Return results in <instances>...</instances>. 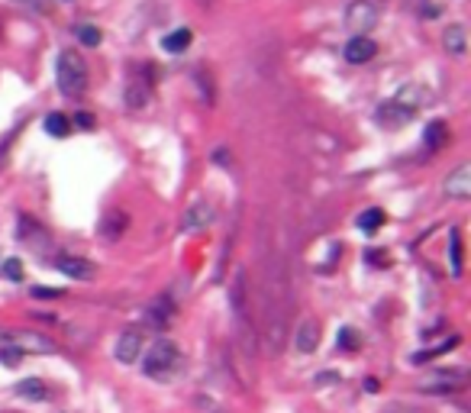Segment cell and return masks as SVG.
<instances>
[{"label": "cell", "instance_id": "1", "mask_svg": "<svg viewBox=\"0 0 471 413\" xmlns=\"http://www.w3.org/2000/svg\"><path fill=\"white\" fill-rule=\"evenodd\" d=\"M181 362H184L181 349H177L171 339H159V342L149 349V355H145L143 371L149 375V378H155V381H168V378H175L177 371H181Z\"/></svg>", "mask_w": 471, "mask_h": 413}, {"label": "cell", "instance_id": "32", "mask_svg": "<svg viewBox=\"0 0 471 413\" xmlns=\"http://www.w3.org/2000/svg\"><path fill=\"white\" fill-rule=\"evenodd\" d=\"M36 297H61V291H55V287H33Z\"/></svg>", "mask_w": 471, "mask_h": 413}, {"label": "cell", "instance_id": "27", "mask_svg": "<svg viewBox=\"0 0 471 413\" xmlns=\"http://www.w3.org/2000/svg\"><path fill=\"white\" fill-rule=\"evenodd\" d=\"M0 275H7L10 281H23V265L20 259H3V271Z\"/></svg>", "mask_w": 471, "mask_h": 413}, {"label": "cell", "instance_id": "22", "mask_svg": "<svg viewBox=\"0 0 471 413\" xmlns=\"http://www.w3.org/2000/svg\"><path fill=\"white\" fill-rule=\"evenodd\" d=\"M45 133L49 136H68L71 133V129H68V117H61V113H49V117H45Z\"/></svg>", "mask_w": 471, "mask_h": 413}, {"label": "cell", "instance_id": "4", "mask_svg": "<svg viewBox=\"0 0 471 413\" xmlns=\"http://www.w3.org/2000/svg\"><path fill=\"white\" fill-rule=\"evenodd\" d=\"M381 20V7L375 0H352L349 7H345V26L355 29V33H368L371 26H378Z\"/></svg>", "mask_w": 471, "mask_h": 413}, {"label": "cell", "instance_id": "15", "mask_svg": "<svg viewBox=\"0 0 471 413\" xmlns=\"http://www.w3.org/2000/svg\"><path fill=\"white\" fill-rule=\"evenodd\" d=\"M442 43H446V52H452V55H465V52H468V36H465V26L462 23L446 26Z\"/></svg>", "mask_w": 471, "mask_h": 413}, {"label": "cell", "instance_id": "34", "mask_svg": "<svg viewBox=\"0 0 471 413\" xmlns=\"http://www.w3.org/2000/svg\"><path fill=\"white\" fill-rule=\"evenodd\" d=\"M365 391H371V394H375V391H378V381L368 378V381H365Z\"/></svg>", "mask_w": 471, "mask_h": 413}, {"label": "cell", "instance_id": "35", "mask_svg": "<svg viewBox=\"0 0 471 413\" xmlns=\"http://www.w3.org/2000/svg\"><path fill=\"white\" fill-rule=\"evenodd\" d=\"M0 271H3V252H0Z\"/></svg>", "mask_w": 471, "mask_h": 413}, {"label": "cell", "instance_id": "10", "mask_svg": "<svg viewBox=\"0 0 471 413\" xmlns=\"http://www.w3.org/2000/svg\"><path fill=\"white\" fill-rule=\"evenodd\" d=\"M375 52H378V45L371 43L368 36H355V39L345 43V59L352 61V65H365V61H371L375 59Z\"/></svg>", "mask_w": 471, "mask_h": 413}, {"label": "cell", "instance_id": "36", "mask_svg": "<svg viewBox=\"0 0 471 413\" xmlns=\"http://www.w3.org/2000/svg\"><path fill=\"white\" fill-rule=\"evenodd\" d=\"M0 36H3V23H0Z\"/></svg>", "mask_w": 471, "mask_h": 413}, {"label": "cell", "instance_id": "33", "mask_svg": "<svg viewBox=\"0 0 471 413\" xmlns=\"http://www.w3.org/2000/svg\"><path fill=\"white\" fill-rule=\"evenodd\" d=\"M13 342V333H7V329H0V349L3 346H10Z\"/></svg>", "mask_w": 471, "mask_h": 413}, {"label": "cell", "instance_id": "9", "mask_svg": "<svg viewBox=\"0 0 471 413\" xmlns=\"http://www.w3.org/2000/svg\"><path fill=\"white\" fill-rule=\"evenodd\" d=\"M294 346L297 352H317V346H320V323L317 320H303L300 326H297L294 333Z\"/></svg>", "mask_w": 471, "mask_h": 413}, {"label": "cell", "instance_id": "29", "mask_svg": "<svg viewBox=\"0 0 471 413\" xmlns=\"http://www.w3.org/2000/svg\"><path fill=\"white\" fill-rule=\"evenodd\" d=\"M197 85L203 87V101L213 103V87H210V78H207V71H203V68H197Z\"/></svg>", "mask_w": 471, "mask_h": 413}, {"label": "cell", "instance_id": "23", "mask_svg": "<svg viewBox=\"0 0 471 413\" xmlns=\"http://www.w3.org/2000/svg\"><path fill=\"white\" fill-rule=\"evenodd\" d=\"M381 223H384V213L375 210V207H371V210H365L362 217H358V226H362L365 233H375V229H381Z\"/></svg>", "mask_w": 471, "mask_h": 413}, {"label": "cell", "instance_id": "16", "mask_svg": "<svg viewBox=\"0 0 471 413\" xmlns=\"http://www.w3.org/2000/svg\"><path fill=\"white\" fill-rule=\"evenodd\" d=\"M394 101H397V103H404V107L410 110V113H416V110H420V107H426L429 94L423 91L420 85H407V87H400V94H397Z\"/></svg>", "mask_w": 471, "mask_h": 413}, {"label": "cell", "instance_id": "19", "mask_svg": "<svg viewBox=\"0 0 471 413\" xmlns=\"http://www.w3.org/2000/svg\"><path fill=\"white\" fill-rule=\"evenodd\" d=\"M17 394L26 397V400H45V397H49V388H45L39 378H26L17 384Z\"/></svg>", "mask_w": 471, "mask_h": 413}, {"label": "cell", "instance_id": "25", "mask_svg": "<svg viewBox=\"0 0 471 413\" xmlns=\"http://www.w3.org/2000/svg\"><path fill=\"white\" fill-rule=\"evenodd\" d=\"M75 36H78V39H81L85 45H97V43H101V29H97V26H87V23L78 26Z\"/></svg>", "mask_w": 471, "mask_h": 413}, {"label": "cell", "instance_id": "7", "mask_svg": "<svg viewBox=\"0 0 471 413\" xmlns=\"http://www.w3.org/2000/svg\"><path fill=\"white\" fill-rule=\"evenodd\" d=\"M52 265H55L61 275H68V278H75V281H91L94 275H97V268H94L91 261L78 259V255H55Z\"/></svg>", "mask_w": 471, "mask_h": 413}, {"label": "cell", "instance_id": "12", "mask_svg": "<svg viewBox=\"0 0 471 413\" xmlns=\"http://www.w3.org/2000/svg\"><path fill=\"white\" fill-rule=\"evenodd\" d=\"M126 226H129L126 213L113 207V210H110L107 217H103V223H101V236H103V239H110V242H117V239L123 236V233H126Z\"/></svg>", "mask_w": 471, "mask_h": 413}, {"label": "cell", "instance_id": "21", "mask_svg": "<svg viewBox=\"0 0 471 413\" xmlns=\"http://www.w3.org/2000/svg\"><path fill=\"white\" fill-rule=\"evenodd\" d=\"M458 342H462V339H458V336H452L449 342H439V346H433L429 352H416V355H413V362H416V365H423V362H429V358H436V355H446L449 349H455Z\"/></svg>", "mask_w": 471, "mask_h": 413}, {"label": "cell", "instance_id": "31", "mask_svg": "<svg viewBox=\"0 0 471 413\" xmlns=\"http://www.w3.org/2000/svg\"><path fill=\"white\" fill-rule=\"evenodd\" d=\"M75 123H78V126H81V129H94V123H97V119H94L91 113H85V110H81V113H78V117H75Z\"/></svg>", "mask_w": 471, "mask_h": 413}, {"label": "cell", "instance_id": "30", "mask_svg": "<svg viewBox=\"0 0 471 413\" xmlns=\"http://www.w3.org/2000/svg\"><path fill=\"white\" fill-rule=\"evenodd\" d=\"M13 3H20V7H33V10H39V13H45V10L52 7L49 0H13Z\"/></svg>", "mask_w": 471, "mask_h": 413}, {"label": "cell", "instance_id": "24", "mask_svg": "<svg viewBox=\"0 0 471 413\" xmlns=\"http://www.w3.org/2000/svg\"><path fill=\"white\" fill-rule=\"evenodd\" d=\"M452 275H462V236H458V229H452Z\"/></svg>", "mask_w": 471, "mask_h": 413}, {"label": "cell", "instance_id": "28", "mask_svg": "<svg viewBox=\"0 0 471 413\" xmlns=\"http://www.w3.org/2000/svg\"><path fill=\"white\" fill-rule=\"evenodd\" d=\"M339 349H358V333L355 329H339Z\"/></svg>", "mask_w": 471, "mask_h": 413}, {"label": "cell", "instance_id": "11", "mask_svg": "<svg viewBox=\"0 0 471 413\" xmlns=\"http://www.w3.org/2000/svg\"><path fill=\"white\" fill-rule=\"evenodd\" d=\"M378 119L384 123V126H404V123L413 119V113L404 107V103H397L394 97H391V101H384L378 107Z\"/></svg>", "mask_w": 471, "mask_h": 413}, {"label": "cell", "instance_id": "26", "mask_svg": "<svg viewBox=\"0 0 471 413\" xmlns=\"http://www.w3.org/2000/svg\"><path fill=\"white\" fill-rule=\"evenodd\" d=\"M0 362L7 365V368H17V365L23 362V352H20V349L13 346V342H10V346L0 349Z\"/></svg>", "mask_w": 471, "mask_h": 413}, {"label": "cell", "instance_id": "14", "mask_svg": "<svg viewBox=\"0 0 471 413\" xmlns=\"http://www.w3.org/2000/svg\"><path fill=\"white\" fill-rule=\"evenodd\" d=\"M152 97V78H136L133 85L126 87V103L133 110H143Z\"/></svg>", "mask_w": 471, "mask_h": 413}, {"label": "cell", "instance_id": "17", "mask_svg": "<svg viewBox=\"0 0 471 413\" xmlns=\"http://www.w3.org/2000/svg\"><path fill=\"white\" fill-rule=\"evenodd\" d=\"M449 139V126L442 123V119H433L426 126V133H423V143H426V152H439L442 145H446Z\"/></svg>", "mask_w": 471, "mask_h": 413}, {"label": "cell", "instance_id": "13", "mask_svg": "<svg viewBox=\"0 0 471 413\" xmlns=\"http://www.w3.org/2000/svg\"><path fill=\"white\" fill-rule=\"evenodd\" d=\"M13 346L20 349V352H52V342L49 339H43L39 333H13Z\"/></svg>", "mask_w": 471, "mask_h": 413}, {"label": "cell", "instance_id": "6", "mask_svg": "<svg viewBox=\"0 0 471 413\" xmlns=\"http://www.w3.org/2000/svg\"><path fill=\"white\" fill-rule=\"evenodd\" d=\"M217 219V210H213V203L207 201H197L194 207H187L184 219H181V229L184 233H201V229H207Z\"/></svg>", "mask_w": 471, "mask_h": 413}, {"label": "cell", "instance_id": "5", "mask_svg": "<svg viewBox=\"0 0 471 413\" xmlns=\"http://www.w3.org/2000/svg\"><path fill=\"white\" fill-rule=\"evenodd\" d=\"M143 342H145V336H143V329H139V326L123 329V333H119V339H117V349H113L117 362L133 365L136 358H139V352H143Z\"/></svg>", "mask_w": 471, "mask_h": 413}, {"label": "cell", "instance_id": "18", "mask_svg": "<svg viewBox=\"0 0 471 413\" xmlns=\"http://www.w3.org/2000/svg\"><path fill=\"white\" fill-rule=\"evenodd\" d=\"M194 43V33L187 29V26H181V29H175V33H168L165 39H161V45H165V52H171V55H181V52H187V45Z\"/></svg>", "mask_w": 471, "mask_h": 413}, {"label": "cell", "instance_id": "2", "mask_svg": "<svg viewBox=\"0 0 471 413\" xmlns=\"http://www.w3.org/2000/svg\"><path fill=\"white\" fill-rule=\"evenodd\" d=\"M55 81H59V91L68 94V97H78V94H85L87 87V68H85V59L78 55V52L65 49L55 61Z\"/></svg>", "mask_w": 471, "mask_h": 413}, {"label": "cell", "instance_id": "8", "mask_svg": "<svg viewBox=\"0 0 471 413\" xmlns=\"http://www.w3.org/2000/svg\"><path fill=\"white\" fill-rule=\"evenodd\" d=\"M446 197H455V201H465V197H471V165L465 161V165H458V168L452 171V175L446 177Z\"/></svg>", "mask_w": 471, "mask_h": 413}, {"label": "cell", "instance_id": "20", "mask_svg": "<svg viewBox=\"0 0 471 413\" xmlns=\"http://www.w3.org/2000/svg\"><path fill=\"white\" fill-rule=\"evenodd\" d=\"M149 323L152 326H159V329H165L171 323V304L168 300H155V304L149 307Z\"/></svg>", "mask_w": 471, "mask_h": 413}, {"label": "cell", "instance_id": "3", "mask_svg": "<svg viewBox=\"0 0 471 413\" xmlns=\"http://www.w3.org/2000/svg\"><path fill=\"white\" fill-rule=\"evenodd\" d=\"M233 317H236V329H239V339H242L245 352H255V326L249 320V310H245V278L239 275L233 284Z\"/></svg>", "mask_w": 471, "mask_h": 413}, {"label": "cell", "instance_id": "37", "mask_svg": "<svg viewBox=\"0 0 471 413\" xmlns=\"http://www.w3.org/2000/svg\"><path fill=\"white\" fill-rule=\"evenodd\" d=\"M203 3H210V0H203Z\"/></svg>", "mask_w": 471, "mask_h": 413}]
</instances>
